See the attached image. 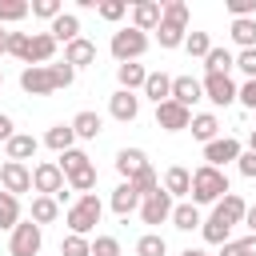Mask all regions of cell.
<instances>
[{
  "label": "cell",
  "mask_w": 256,
  "mask_h": 256,
  "mask_svg": "<svg viewBox=\"0 0 256 256\" xmlns=\"http://www.w3.org/2000/svg\"><path fill=\"white\" fill-rule=\"evenodd\" d=\"M216 132H220V120H216L212 112H200V116H192V136H196V140L212 144V140H216Z\"/></svg>",
  "instance_id": "29"
},
{
  "label": "cell",
  "mask_w": 256,
  "mask_h": 256,
  "mask_svg": "<svg viewBox=\"0 0 256 256\" xmlns=\"http://www.w3.org/2000/svg\"><path fill=\"white\" fill-rule=\"evenodd\" d=\"M164 252H168V244H164L160 232H144L136 240V256H164Z\"/></svg>",
  "instance_id": "37"
},
{
  "label": "cell",
  "mask_w": 256,
  "mask_h": 256,
  "mask_svg": "<svg viewBox=\"0 0 256 256\" xmlns=\"http://www.w3.org/2000/svg\"><path fill=\"white\" fill-rule=\"evenodd\" d=\"M232 40L240 44V52L244 48H256V16H248V20H232Z\"/></svg>",
  "instance_id": "32"
},
{
  "label": "cell",
  "mask_w": 256,
  "mask_h": 256,
  "mask_svg": "<svg viewBox=\"0 0 256 256\" xmlns=\"http://www.w3.org/2000/svg\"><path fill=\"white\" fill-rule=\"evenodd\" d=\"M100 212H104L100 196H96V192H88V196H80V200L64 212V224L72 228V236H88V232L100 224Z\"/></svg>",
  "instance_id": "2"
},
{
  "label": "cell",
  "mask_w": 256,
  "mask_h": 256,
  "mask_svg": "<svg viewBox=\"0 0 256 256\" xmlns=\"http://www.w3.org/2000/svg\"><path fill=\"white\" fill-rule=\"evenodd\" d=\"M60 256H92V244H88L84 236H72V232H68V236L60 240Z\"/></svg>",
  "instance_id": "41"
},
{
  "label": "cell",
  "mask_w": 256,
  "mask_h": 256,
  "mask_svg": "<svg viewBox=\"0 0 256 256\" xmlns=\"http://www.w3.org/2000/svg\"><path fill=\"white\" fill-rule=\"evenodd\" d=\"M100 128H104V120H100V112H92V108H84V112L72 116V132H76V140H96Z\"/></svg>",
  "instance_id": "19"
},
{
  "label": "cell",
  "mask_w": 256,
  "mask_h": 256,
  "mask_svg": "<svg viewBox=\"0 0 256 256\" xmlns=\"http://www.w3.org/2000/svg\"><path fill=\"white\" fill-rule=\"evenodd\" d=\"M4 52H8V32L0 28V56H4Z\"/></svg>",
  "instance_id": "55"
},
{
  "label": "cell",
  "mask_w": 256,
  "mask_h": 256,
  "mask_svg": "<svg viewBox=\"0 0 256 256\" xmlns=\"http://www.w3.org/2000/svg\"><path fill=\"white\" fill-rule=\"evenodd\" d=\"M64 180H68V188H72V192H80V196H88V192L96 188V168H92V164H84V168H76V172H68Z\"/></svg>",
  "instance_id": "30"
},
{
  "label": "cell",
  "mask_w": 256,
  "mask_h": 256,
  "mask_svg": "<svg viewBox=\"0 0 256 256\" xmlns=\"http://www.w3.org/2000/svg\"><path fill=\"white\" fill-rule=\"evenodd\" d=\"M20 88H24L28 96H48V92H56L52 68H48V64H32V68H24V72H20Z\"/></svg>",
  "instance_id": "7"
},
{
  "label": "cell",
  "mask_w": 256,
  "mask_h": 256,
  "mask_svg": "<svg viewBox=\"0 0 256 256\" xmlns=\"http://www.w3.org/2000/svg\"><path fill=\"white\" fill-rule=\"evenodd\" d=\"M204 68H208V76H228V68H236V56L228 48H212L204 56Z\"/></svg>",
  "instance_id": "27"
},
{
  "label": "cell",
  "mask_w": 256,
  "mask_h": 256,
  "mask_svg": "<svg viewBox=\"0 0 256 256\" xmlns=\"http://www.w3.org/2000/svg\"><path fill=\"white\" fill-rule=\"evenodd\" d=\"M248 152H256V128H252V136H248Z\"/></svg>",
  "instance_id": "57"
},
{
  "label": "cell",
  "mask_w": 256,
  "mask_h": 256,
  "mask_svg": "<svg viewBox=\"0 0 256 256\" xmlns=\"http://www.w3.org/2000/svg\"><path fill=\"white\" fill-rule=\"evenodd\" d=\"M236 68H240L248 80H256V48H244V52L236 56Z\"/></svg>",
  "instance_id": "48"
},
{
  "label": "cell",
  "mask_w": 256,
  "mask_h": 256,
  "mask_svg": "<svg viewBox=\"0 0 256 256\" xmlns=\"http://www.w3.org/2000/svg\"><path fill=\"white\" fill-rule=\"evenodd\" d=\"M0 184H4V192H12V196L32 192V172H28V164L4 160V164H0Z\"/></svg>",
  "instance_id": "10"
},
{
  "label": "cell",
  "mask_w": 256,
  "mask_h": 256,
  "mask_svg": "<svg viewBox=\"0 0 256 256\" xmlns=\"http://www.w3.org/2000/svg\"><path fill=\"white\" fill-rule=\"evenodd\" d=\"M116 80H120V88L124 92H136V88H144V80H148V72H144V64H116Z\"/></svg>",
  "instance_id": "25"
},
{
  "label": "cell",
  "mask_w": 256,
  "mask_h": 256,
  "mask_svg": "<svg viewBox=\"0 0 256 256\" xmlns=\"http://www.w3.org/2000/svg\"><path fill=\"white\" fill-rule=\"evenodd\" d=\"M40 244H44V236H40V224L36 220L16 224L12 236H8V252L12 256H40Z\"/></svg>",
  "instance_id": "4"
},
{
  "label": "cell",
  "mask_w": 256,
  "mask_h": 256,
  "mask_svg": "<svg viewBox=\"0 0 256 256\" xmlns=\"http://www.w3.org/2000/svg\"><path fill=\"white\" fill-rule=\"evenodd\" d=\"M48 68H52L56 88H72V80H76V68H72V64H48Z\"/></svg>",
  "instance_id": "46"
},
{
  "label": "cell",
  "mask_w": 256,
  "mask_h": 256,
  "mask_svg": "<svg viewBox=\"0 0 256 256\" xmlns=\"http://www.w3.org/2000/svg\"><path fill=\"white\" fill-rule=\"evenodd\" d=\"M48 32H52L56 44H72V40H80V16L76 12H64V16H56L48 24Z\"/></svg>",
  "instance_id": "17"
},
{
  "label": "cell",
  "mask_w": 256,
  "mask_h": 256,
  "mask_svg": "<svg viewBox=\"0 0 256 256\" xmlns=\"http://www.w3.org/2000/svg\"><path fill=\"white\" fill-rule=\"evenodd\" d=\"M180 256H208V252H204V248H184Z\"/></svg>",
  "instance_id": "56"
},
{
  "label": "cell",
  "mask_w": 256,
  "mask_h": 256,
  "mask_svg": "<svg viewBox=\"0 0 256 256\" xmlns=\"http://www.w3.org/2000/svg\"><path fill=\"white\" fill-rule=\"evenodd\" d=\"M20 224V196H12V192H0V228H16Z\"/></svg>",
  "instance_id": "33"
},
{
  "label": "cell",
  "mask_w": 256,
  "mask_h": 256,
  "mask_svg": "<svg viewBox=\"0 0 256 256\" xmlns=\"http://www.w3.org/2000/svg\"><path fill=\"white\" fill-rule=\"evenodd\" d=\"M204 160H208L212 168H224V164L240 160V140H236V136H216L212 144H204Z\"/></svg>",
  "instance_id": "9"
},
{
  "label": "cell",
  "mask_w": 256,
  "mask_h": 256,
  "mask_svg": "<svg viewBox=\"0 0 256 256\" xmlns=\"http://www.w3.org/2000/svg\"><path fill=\"white\" fill-rule=\"evenodd\" d=\"M12 136H16V124H12V116H4V112H0V140L8 144Z\"/></svg>",
  "instance_id": "51"
},
{
  "label": "cell",
  "mask_w": 256,
  "mask_h": 256,
  "mask_svg": "<svg viewBox=\"0 0 256 256\" xmlns=\"http://www.w3.org/2000/svg\"><path fill=\"white\" fill-rule=\"evenodd\" d=\"M28 40H32L28 32H8V52H12L16 60H24V56H28Z\"/></svg>",
  "instance_id": "45"
},
{
  "label": "cell",
  "mask_w": 256,
  "mask_h": 256,
  "mask_svg": "<svg viewBox=\"0 0 256 256\" xmlns=\"http://www.w3.org/2000/svg\"><path fill=\"white\" fill-rule=\"evenodd\" d=\"M0 88H4V72H0Z\"/></svg>",
  "instance_id": "58"
},
{
  "label": "cell",
  "mask_w": 256,
  "mask_h": 256,
  "mask_svg": "<svg viewBox=\"0 0 256 256\" xmlns=\"http://www.w3.org/2000/svg\"><path fill=\"white\" fill-rule=\"evenodd\" d=\"M236 168H240V176H248V180H256V152H240V160H236Z\"/></svg>",
  "instance_id": "49"
},
{
  "label": "cell",
  "mask_w": 256,
  "mask_h": 256,
  "mask_svg": "<svg viewBox=\"0 0 256 256\" xmlns=\"http://www.w3.org/2000/svg\"><path fill=\"white\" fill-rule=\"evenodd\" d=\"M156 40H160V48H180V44L188 40V28H176V24H164V20H160Z\"/></svg>",
  "instance_id": "34"
},
{
  "label": "cell",
  "mask_w": 256,
  "mask_h": 256,
  "mask_svg": "<svg viewBox=\"0 0 256 256\" xmlns=\"http://www.w3.org/2000/svg\"><path fill=\"white\" fill-rule=\"evenodd\" d=\"M172 100L184 104V108H192L196 100H204V84L192 80V76H172Z\"/></svg>",
  "instance_id": "16"
},
{
  "label": "cell",
  "mask_w": 256,
  "mask_h": 256,
  "mask_svg": "<svg viewBox=\"0 0 256 256\" xmlns=\"http://www.w3.org/2000/svg\"><path fill=\"white\" fill-rule=\"evenodd\" d=\"M60 216V200L56 196H32V220L36 224H52Z\"/></svg>",
  "instance_id": "28"
},
{
  "label": "cell",
  "mask_w": 256,
  "mask_h": 256,
  "mask_svg": "<svg viewBox=\"0 0 256 256\" xmlns=\"http://www.w3.org/2000/svg\"><path fill=\"white\" fill-rule=\"evenodd\" d=\"M156 124L164 132H184V128H192V108H184L176 100H164V104H156Z\"/></svg>",
  "instance_id": "6"
},
{
  "label": "cell",
  "mask_w": 256,
  "mask_h": 256,
  "mask_svg": "<svg viewBox=\"0 0 256 256\" xmlns=\"http://www.w3.org/2000/svg\"><path fill=\"white\" fill-rule=\"evenodd\" d=\"M92 256H120V240H116V236H96Z\"/></svg>",
  "instance_id": "47"
},
{
  "label": "cell",
  "mask_w": 256,
  "mask_h": 256,
  "mask_svg": "<svg viewBox=\"0 0 256 256\" xmlns=\"http://www.w3.org/2000/svg\"><path fill=\"white\" fill-rule=\"evenodd\" d=\"M240 252H244V256H256V236H252V232L240 240Z\"/></svg>",
  "instance_id": "52"
},
{
  "label": "cell",
  "mask_w": 256,
  "mask_h": 256,
  "mask_svg": "<svg viewBox=\"0 0 256 256\" xmlns=\"http://www.w3.org/2000/svg\"><path fill=\"white\" fill-rule=\"evenodd\" d=\"M184 48H188V56H192V60H204V56L212 52V40H208V32H188Z\"/></svg>",
  "instance_id": "40"
},
{
  "label": "cell",
  "mask_w": 256,
  "mask_h": 256,
  "mask_svg": "<svg viewBox=\"0 0 256 256\" xmlns=\"http://www.w3.org/2000/svg\"><path fill=\"white\" fill-rule=\"evenodd\" d=\"M172 224H176L180 232H192V228H200L204 220H200V208H196V204H176V208H172Z\"/></svg>",
  "instance_id": "31"
},
{
  "label": "cell",
  "mask_w": 256,
  "mask_h": 256,
  "mask_svg": "<svg viewBox=\"0 0 256 256\" xmlns=\"http://www.w3.org/2000/svg\"><path fill=\"white\" fill-rule=\"evenodd\" d=\"M32 16H40V20H56V16H64V4L60 0H32Z\"/></svg>",
  "instance_id": "42"
},
{
  "label": "cell",
  "mask_w": 256,
  "mask_h": 256,
  "mask_svg": "<svg viewBox=\"0 0 256 256\" xmlns=\"http://www.w3.org/2000/svg\"><path fill=\"white\" fill-rule=\"evenodd\" d=\"M244 224H248V232H252V236H256V204H252V208H248V212H244Z\"/></svg>",
  "instance_id": "54"
},
{
  "label": "cell",
  "mask_w": 256,
  "mask_h": 256,
  "mask_svg": "<svg viewBox=\"0 0 256 256\" xmlns=\"http://www.w3.org/2000/svg\"><path fill=\"white\" fill-rule=\"evenodd\" d=\"M200 84H204V100H212L216 108H228V104L236 100V92H240V88L232 84V76H204Z\"/></svg>",
  "instance_id": "11"
},
{
  "label": "cell",
  "mask_w": 256,
  "mask_h": 256,
  "mask_svg": "<svg viewBox=\"0 0 256 256\" xmlns=\"http://www.w3.org/2000/svg\"><path fill=\"white\" fill-rule=\"evenodd\" d=\"M160 16H164V8H160L156 0L132 4V28H140V32H156V28H160Z\"/></svg>",
  "instance_id": "12"
},
{
  "label": "cell",
  "mask_w": 256,
  "mask_h": 256,
  "mask_svg": "<svg viewBox=\"0 0 256 256\" xmlns=\"http://www.w3.org/2000/svg\"><path fill=\"white\" fill-rule=\"evenodd\" d=\"M64 172H60V164L56 160H44V164H36L32 168V188L40 192V196H64Z\"/></svg>",
  "instance_id": "5"
},
{
  "label": "cell",
  "mask_w": 256,
  "mask_h": 256,
  "mask_svg": "<svg viewBox=\"0 0 256 256\" xmlns=\"http://www.w3.org/2000/svg\"><path fill=\"white\" fill-rule=\"evenodd\" d=\"M28 12H32L28 0H0V24H16V20H24Z\"/></svg>",
  "instance_id": "38"
},
{
  "label": "cell",
  "mask_w": 256,
  "mask_h": 256,
  "mask_svg": "<svg viewBox=\"0 0 256 256\" xmlns=\"http://www.w3.org/2000/svg\"><path fill=\"white\" fill-rule=\"evenodd\" d=\"M228 176L224 168H212V164H200L192 172V204H220L228 196Z\"/></svg>",
  "instance_id": "1"
},
{
  "label": "cell",
  "mask_w": 256,
  "mask_h": 256,
  "mask_svg": "<svg viewBox=\"0 0 256 256\" xmlns=\"http://www.w3.org/2000/svg\"><path fill=\"white\" fill-rule=\"evenodd\" d=\"M108 204H112V212H116V216H128V212H136V208H140V192H136L128 180H120Z\"/></svg>",
  "instance_id": "22"
},
{
  "label": "cell",
  "mask_w": 256,
  "mask_h": 256,
  "mask_svg": "<svg viewBox=\"0 0 256 256\" xmlns=\"http://www.w3.org/2000/svg\"><path fill=\"white\" fill-rule=\"evenodd\" d=\"M200 232H204V240H208V244H228V232H232V228H228L220 216H208V220L200 224Z\"/></svg>",
  "instance_id": "36"
},
{
  "label": "cell",
  "mask_w": 256,
  "mask_h": 256,
  "mask_svg": "<svg viewBox=\"0 0 256 256\" xmlns=\"http://www.w3.org/2000/svg\"><path fill=\"white\" fill-rule=\"evenodd\" d=\"M172 196L160 188V192H152V196H144L140 200V220L144 224H164V220H172Z\"/></svg>",
  "instance_id": "8"
},
{
  "label": "cell",
  "mask_w": 256,
  "mask_h": 256,
  "mask_svg": "<svg viewBox=\"0 0 256 256\" xmlns=\"http://www.w3.org/2000/svg\"><path fill=\"white\" fill-rule=\"evenodd\" d=\"M96 12H100V20H112V24H116V20L128 12V0H100Z\"/></svg>",
  "instance_id": "43"
},
{
  "label": "cell",
  "mask_w": 256,
  "mask_h": 256,
  "mask_svg": "<svg viewBox=\"0 0 256 256\" xmlns=\"http://www.w3.org/2000/svg\"><path fill=\"white\" fill-rule=\"evenodd\" d=\"M36 148H40V140L32 136V132H16L8 144H4V152H8V160H16V164H24V160H32L36 156Z\"/></svg>",
  "instance_id": "18"
},
{
  "label": "cell",
  "mask_w": 256,
  "mask_h": 256,
  "mask_svg": "<svg viewBox=\"0 0 256 256\" xmlns=\"http://www.w3.org/2000/svg\"><path fill=\"white\" fill-rule=\"evenodd\" d=\"M244 212H248V204H244L236 192H228V196H224V200L212 208V216H220L228 228H232V224H244Z\"/></svg>",
  "instance_id": "23"
},
{
  "label": "cell",
  "mask_w": 256,
  "mask_h": 256,
  "mask_svg": "<svg viewBox=\"0 0 256 256\" xmlns=\"http://www.w3.org/2000/svg\"><path fill=\"white\" fill-rule=\"evenodd\" d=\"M44 144L52 148V152H72V144H76V132H72V124H52L48 132H44Z\"/></svg>",
  "instance_id": "24"
},
{
  "label": "cell",
  "mask_w": 256,
  "mask_h": 256,
  "mask_svg": "<svg viewBox=\"0 0 256 256\" xmlns=\"http://www.w3.org/2000/svg\"><path fill=\"white\" fill-rule=\"evenodd\" d=\"M112 56L120 60V64H132V60H140L144 52H148V32H140V28H120V32H112Z\"/></svg>",
  "instance_id": "3"
},
{
  "label": "cell",
  "mask_w": 256,
  "mask_h": 256,
  "mask_svg": "<svg viewBox=\"0 0 256 256\" xmlns=\"http://www.w3.org/2000/svg\"><path fill=\"white\" fill-rule=\"evenodd\" d=\"M128 184H132V188L140 192V200H144V196H152V192H160V180H156L152 164H148V168H140V172H136V176H132Z\"/></svg>",
  "instance_id": "35"
},
{
  "label": "cell",
  "mask_w": 256,
  "mask_h": 256,
  "mask_svg": "<svg viewBox=\"0 0 256 256\" xmlns=\"http://www.w3.org/2000/svg\"><path fill=\"white\" fill-rule=\"evenodd\" d=\"M164 192L168 196H192V172L184 164H172L164 172Z\"/></svg>",
  "instance_id": "21"
},
{
  "label": "cell",
  "mask_w": 256,
  "mask_h": 256,
  "mask_svg": "<svg viewBox=\"0 0 256 256\" xmlns=\"http://www.w3.org/2000/svg\"><path fill=\"white\" fill-rule=\"evenodd\" d=\"M236 100H240L244 108H256V80H244L240 92H236Z\"/></svg>",
  "instance_id": "50"
},
{
  "label": "cell",
  "mask_w": 256,
  "mask_h": 256,
  "mask_svg": "<svg viewBox=\"0 0 256 256\" xmlns=\"http://www.w3.org/2000/svg\"><path fill=\"white\" fill-rule=\"evenodd\" d=\"M220 256H244V252H240V240H228V244H220Z\"/></svg>",
  "instance_id": "53"
},
{
  "label": "cell",
  "mask_w": 256,
  "mask_h": 256,
  "mask_svg": "<svg viewBox=\"0 0 256 256\" xmlns=\"http://www.w3.org/2000/svg\"><path fill=\"white\" fill-rule=\"evenodd\" d=\"M108 112H112L120 124H128V120H136V116H140V96L120 88V92H112V100H108Z\"/></svg>",
  "instance_id": "13"
},
{
  "label": "cell",
  "mask_w": 256,
  "mask_h": 256,
  "mask_svg": "<svg viewBox=\"0 0 256 256\" xmlns=\"http://www.w3.org/2000/svg\"><path fill=\"white\" fill-rule=\"evenodd\" d=\"M140 168H148V156H144V148H120V152H116V172H120L124 180H132Z\"/></svg>",
  "instance_id": "20"
},
{
  "label": "cell",
  "mask_w": 256,
  "mask_h": 256,
  "mask_svg": "<svg viewBox=\"0 0 256 256\" xmlns=\"http://www.w3.org/2000/svg\"><path fill=\"white\" fill-rule=\"evenodd\" d=\"M160 20H164V24H176V28H188V4H184V0H168Z\"/></svg>",
  "instance_id": "39"
},
{
  "label": "cell",
  "mask_w": 256,
  "mask_h": 256,
  "mask_svg": "<svg viewBox=\"0 0 256 256\" xmlns=\"http://www.w3.org/2000/svg\"><path fill=\"white\" fill-rule=\"evenodd\" d=\"M84 164H92V160H88V152H80V148H72V152L60 156V172H64V176L76 172V168H84Z\"/></svg>",
  "instance_id": "44"
},
{
  "label": "cell",
  "mask_w": 256,
  "mask_h": 256,
  "mask_svg": "<svg viewBox=\"0 0 256 256\" xmlns=\"http://www.w3.org/2000/svg\"><path fill=\"white\" fill-rule=\"evenodd\" d=\"M56 56V40H52V32H36L32 40H28V56H24V64L32 68V64H48Z\"/></svg>",
  "instance_id": "14"
},
{
  "label": "cell",
  "mask_w": 256,
  "mask_h": 256,
  "mask_svg": "<svg viewBox=\"0 0 256 256\" xmlns=\"http://www.w3.org/2000/svg\"><path fill=\"white\" fill-rule=\"evenodd\" d=\"M144 96L156 100V104L172 100V76H164V72H148V80H144Z\"/></svg>",
  "instance_id": "26"
},
{
  "label": "cell",
  "mask_w": 256,
  "mask_h": 256,
  "mask_svg": "<svg viewBox=\"0 0 256 256\" xmlns=\"http://www.w3.org/2000/svg\"><path fill=\"white\" fill-rule=\"evenodd\" d=\"M64 64H72V68H88V64H96V44H92L88 36L64 44Z\"/></svg>",
  "instance_id": "15"
}]
</instances>
